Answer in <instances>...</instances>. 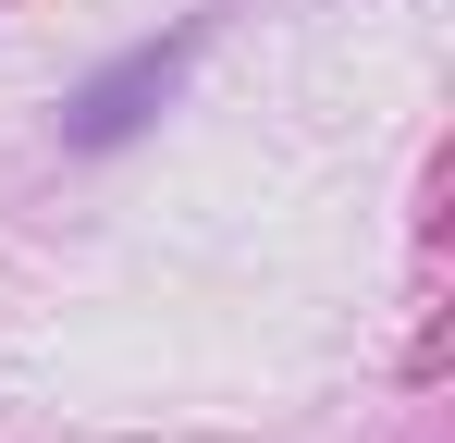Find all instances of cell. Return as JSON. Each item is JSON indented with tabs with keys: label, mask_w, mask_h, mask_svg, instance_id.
<instances>
[{
	"label": "cell",
	"mask_w": 455,
	"mask_h": 443,
	"mask_svg": "<svg viewBox=\"0 0 455 443\" xmlns=\"http://www.w3.org/2000/svg\"><path fill=\"white\" fill-rule=\"evenodd\" d=\"M197 37H210V25H172V37H136V50H124L111 74H86L75 99H62V136H75V148H124V136H136V124L160 111V99H172V74L197 62Z\"/></svg>",
	"instance_id": "6da1fadb"
}]
</instances>
